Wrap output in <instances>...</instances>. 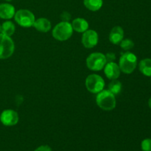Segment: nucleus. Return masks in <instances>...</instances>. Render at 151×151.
<instances>
[{"label":"nucleus","instance_id":"412c9836","mask_svg":"<svg viewBox=\"0 0 151 151\" xmlns=\"http://www.w3.org/2000/svg\"><path fill=\"white\" fill-rule=\"evenodd\" d=\"M106 60L107 62H112L114 61V60L116 59V56L114 52H109L106 55Z\"/></svg>","mask_w":151,"mask_h":151},{"label":"nucleus","instance_id":"a211bd4d","mask_svg":"<svg viewBox=\"0 0 151 151\" xmlns=\"http://www.w3.org/2000/svg\"><path fill=\"white\" fill-rule=\"evenodd\" d=\"M122 88V83H121V82L119 81H118L117 79H116L112 80V81H111L110 83L109 84V88H108V89L116 96L121 92Z\"/></svg>","mask_w":151,"mask_h":151},{"label":"nucleus","instance_id":"423d86ee","mask_svg":"<svg viewBox=\"0 0 151 151\" xmlns=\"http://www.w3.org/2000/svg\"><path fill=\"white\" fill-rule=\"evenodd\" d=\"M85 86L86 89L92 94H98L104 89L105 81L100 75L91 74L86 78Z\"/></svg>","mask_w":151,"mask_h":151},{"label":"nucleus","instance_id":"6e6552de","mask_svg":"<svg viewBox=\"0 0 151 151\" xmlns=\"http://www.w3.org/2000/svg\"><path fill=\"white\" fill-rule=\"evenodd\" d=\"M19 120V114L13 109H5L0 114V122L4 126H14Z\"/></svg>","mask_w":151,"mask_h":151},{"label":"nucleus","instance_id":"9d476101","mask_svg":"<svg viewBox=\"0 0 151 151\" xmlns=\"http://www.w3.org/2000/svg\"><path fill=\"white\" fill-rule=\"evenodd\" d=\"M103 69H104V73L106 78L111 81L118 79L120 76L121 70L119 69V66L114 61L107 62Z\"/></svg>","mask_w":151,"mask_h":151},{"label":"nucleus","instance_id":"7ed1b4c3","mask_svg":"<svg viewBox=\"0 0 151 151\" xmlns=\"http://www.w3.org/2000/svg\"><path fill=\"white\" fill-rule=\"evenodd\" d=\"M73 31L72 24L69 22L62 21L54 27L52 31V35L57 41H66L72 37Z\"/></svg>","mask_w":151,"mask_h":151},{"label":"nucleus","instance_id":"2eb2a0df","mask_svg":"<svg viewBox=\"0 0 151 151\" xmlns=\"http://www.w3.org/2000/svg\"><path fill=\"white\" fill-rule=\"evenodd\" d=\"M139 69L143 75L151 77V58H145L139 63Z\"/></svg>","mask_w":151,"mask_h":151},{"label":"nucleus","instance_id":"1a4fd4ad","mask_svg":"<svg viewBox=\"0 0 151 151\" xmlns=\"http://www.w3.org/2000/svg\"><path fill=\"white\" fill-rule=\"evenodd\" d=\"M99 41L98 33L94 29H87L82 35L81 42L86 49L94 48L97 45Z\"/></svg>","mask_w":151,"mask_h":151},{"label":"nucleus","instance_id":"4be33fe9","mask_svg":"<svg viewBox=\"0 0 151 151\" xmlns=\"http://www.w3.org/2000/svg\"><path fill=\"white\" fill-rule=\"evenodd\" d=\"M34 151H52V148L49 145H41L37 147Z\"/></svg>","mask_w":151,"mask_h":151},{"label":"nucleus","instance_id":"39448f33","mask_svg":"<svg viewBox=\"0 0 151 151\" xmlns=\"http://www.w3.org/2000/svg\"><path fill=\"white\" fill-rule=\"evenodd\" d=\"M15 22L24 28H29L33 27L35 21V16L32 12L27 9H20L16 11L14 15Z\"/></svg>","mask_w":151,"mask_h":151},{"label":"nucleus","instance_id":"a878e982","mask_svg":"<svg viewBox=\"0 0 151 151\" xmlns=\"http://www.w3.org/2000/svg\"><path fill=\"white\" fill-rule=\"evenodd\" d=\"M109 151H115V150H109Z\"/></svg>","mask_w":151,"mask_h":151},{"label":"nucleus","instance_id":"f3484780","mask_svg":"<svg viewBox=\"0 0 151 151\" xmlns=\"http://www.w3.org/2000/svg\"><path fill=\"white\" fill-rule=\"evenodd\" d=\"M83 4L90 11L96 12L102 8L103 0H83Z\"/></svg>","mask_w":151,"mask_h":151},{"label":"nucleus","instance_id":"4468645a","mask_svg":"<svg viewBox=\"0 0 151 151\" xmlns=\"http://www.w3.org/2000/svg\"><path fill=\"white\" fill-rule=\"evenodd\" d=\"M73 30L79 33H83L84 32L88 29L89 24L88 22L83 18H76L72 21V23Z\"/></svg>","mask_w":151,"mask_h":151},{"label":"nucleus","instance_id":"f8f14e48","mask_svg":"<svg viewBox=\"0 0 151 151\" xmlns=\"http://www.w3.org/2000/svg\"><path fill=\"white\" fill-rule=\"evenodd\" d=\"M124 38V29L120 26H115L111 30L109 39L111 44H119Z\"/></svg>","mask_w":151,"mask_h":151},{"label":"nucleus","instance_id":"5701e85b","mask_svg":"<svg viewBox=\"0 0 151 151\" xmlns=\"http://www.w3.org/2000/svg\"><path fill=\"white\" fill-rule=\"evenodd\" d=\"M148 106H149V108L151 109V97H150V99H149V100H148Z\"/></svg>","mask_w":151,"mask_h":151},{"label":"nucleus","instance_id":"393cba45","mask_svg":"<svg viewBox=\"0 0 151 151\" xmlns=\"http://www.w3.org/2000/svg\"><path fill=\"white\" fill-rule=\"evenodd\" d=\"M0 33H1V24H0Z\"/></svg>","mask_w":151,"mask_h":151},{"label":"nucleus","instance_id":"20e7f679","mask_svg":"<svg viewBox=\"0 0 151 151\" xmlns=\"http://www.w3.org/2000/svg\"><path fill=\"white\" fill-rule=\"evenodd\" d=\"M106 55L102 52L91 53L86 60V64L87 68L93 72H99L103 69L106 66Z\"/></svg>","mask_w":151,"mask_h":151},{"label":"nucleus","instance_id":"aec40b11","mask_svg":"<svg viewBox=\"0 0 151 151\" xmlns=\"http://www.w3.org/2000/svg\"><path fill=\"white\" fill-rule=\"evenodd\" d=\"M141 149L142 151H151V139L146 138L141 142Z\"/></svg>","mask_w":151,"mask_h":151},{"label":"nucleus","instance_id":"dca6fc26","mask_svg":"<svg viewBox=\"0 0 151 151\" xmlns=\"http://www.w3.org/2000/svg\"><path fill=\"white\" fill-rule=\"evenodd\" d=\"M16 32V26L11 21H6L1 25V33L11 37Z\"/></svg>","mask_w":151,"mask_h":151},{"label":"nucleus","instance_id":"f257e3e1","mask_svg":"<svg viewBox=\"0 0 151 151\" xmlns=\"http://www.w3.org/2000/svg\"><path fill=\"white\" fill-rule=\"evenodd\" d=\"M96 103L102 110L110 111L116 108V96L109 89H103V91L97 94Z\"/></svg>","mask_w":151,"mask_h":151},{"label":"nucleus","instance_id":"6ab92c4d","mask_svg":"<svg viewBox=\"0 0 151 151\" xmlns=\"http://www.w3.org/2000/svg\"><path fill=\"white\" fill-rule=\"evenodd\" d=\"M119 46L125 51H130L131 49L134 48V42L130 38H125V39L123 38L122 41L119 43Z\"/></svg>","mask_w":151,"mask_h":151},{"label":"nucleus","instance_id":"9b49d317","mask_svg":"<svg viewBox=\"0 0 151 151\" xmlns=\"http://www.w3.org/2000/svg\"><path fill=\"white\" fill-rule=\"evenodd\" d=\"M16 9L13 4L10 3H1L0 4V19L9 20L14 17Z\"/></svg>","mask_w":151,"mask_h":151},{"label":"nucleus","instance_id":"0eeeda50","mask_svg":"<svg viewBox=\"0 0 151 151\" xmlns=\"http://www.w3.org/2000/svg\"><path fill=\"white\" fill-rule=\"evenodd\" d=\"M15 44L11 37L0 33V60L7 59L13 55Z\"/></svg>","mask_w":151,"mask_h":151},{"label":"nucleus","instance_id":"b1692460","mask_svg":"<svg viewBox=\"0 0 151 151\" xmlns=\"http://www.w3.org/2000/svg\"><path fill=\"white\" fill-rule=\"evenodd\" d=\"M6 1H13V0H5Z\"/></svg>","mask_w":151,"mask_h":151},{"label":"nucleus","instance_id":"bb28decb","mask_svg":"<svg viewBox=\"0 0 151 151\" xmlns=\"http://www.w3.org/2000/svg\"><path fill=\"white\" fill-rule=\"evenodd\" d=\"M150 82H151V77H150Z\"/></svg>","mask_w":151,"mask_h":151},{"label":"nucleus","instance_id":"f03ea898","mask_svg":"<svg viewBox=\"0 0 151 151\" xmlns=\"http://www.w3.org/2000/svg\"><path fill=\"white\" fill-rule=\"evenodd\" d=\"M138 60L135 54L130 51H126L121 55L119 60V66L121 72L129 75L134 72L137 66Z\"/></svg>","mask_w":151,"mask_h":151},{"label":"nucleus","instance_id":"ddd939ff","mask_svg":"<svg viewBox=\"0 0 151 151\" xmlns=\"http://www.w3.org/2000/svg\"><path fill=\"white\" fill-rule=\"evenodd\" d=\"M33 27L38 32H47L51 29L52 24L51 22L46 18H39L35 19Z\"/></svg>","mask_w":151,"mask_h":151}]
</instances>
